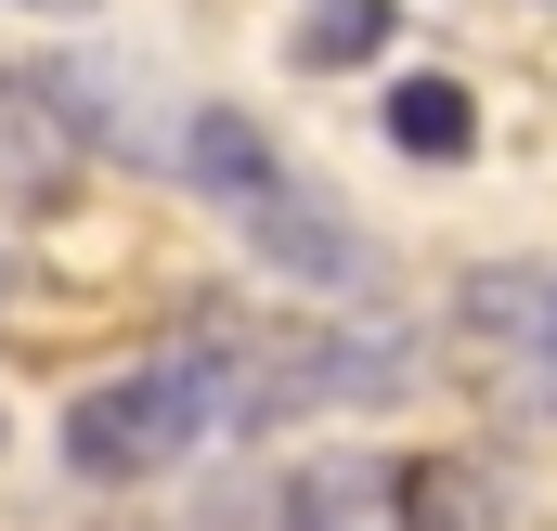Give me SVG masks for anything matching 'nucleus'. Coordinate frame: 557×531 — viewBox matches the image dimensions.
<instances>
[{
	"label": "nucleus",
	"instance_id": "obj_4",
	"mask_svg": "<svg viewBox=\"0 0 557 531\" xmlns=\"http://www.w3.org/2000/svg\"><path fill=\"white\" fill-rule=\"evenodd\" d=\"M376 39H403V0H311V13H298V39H285V52H298V65H311V78H337V65H363V52H376Z\"/></svg>",
	"mask_w": 557,
	"mask_h": 531
},
{
	"label": "nucleus",
	"instance_id": "obj_3",
	"mask_svg": "<svg viewBox=\"0 0 557 531\" xmlns=\"http://www.w3.org/2000/svg\"><path fill=\"white\" fill-rule=\"evenodd\" d=\"M234 221H247V247H260L273 272H298V285H363V272H376V260H363V234H350V221H337L298 169H285V182H260Z\"/></svg>",
	"mask_w": 557,
	"mask_h": 531
},
{
	"label": "nucleus",
	"instance_id": "obj_1",
	"mask_svg": "<svg viewBox=\"0 0 557 531\" xmlns=\"http://www.w3.org/2000/svg\"><path fill=\"white\" fill-rule=\"evenodd\" d=\"M221 428V363H208V337H182V350H156L131 376H91V390L65 402V467L78 480H169L195 441Z\"/></svg>",
	"mask_w": 557,
	"mask_h": 531
},
{
	"label": "nucleus",
	"instance_id": "obj_5",
	"mask_svg": "<svg viewBox=\"0 0 557 531\" xmlns=\"http://www.w3.org/2000/svg\"><path fill=\"white\" fill-rule=\"evenodd\" d=\"M389 143L428 156V169H454V156L480 143V104H467L454 78H403V91H389Z\"/></svg>",
	"mask_w": 557,
	"mask_h": 531
},
{
	"label": "nucleus",
	"instance_id": "obj_7",
	"mask_svg": "<svg viewBox=\"0 0 557 531\" xmlns=\"http://www.w3.org/2000/svg\"><path fill=\"white\" fill-rule=\"evenodd\" d=\"M0 13H91V0H0Z\"/></svg>",
	"mask_w": 557,
	"mask_h": 531
},
{
	"label": "nucleus",
	"instance_id": "obj_2",
	"mask_svg": "<svg viewBox=\"0 0 557 531\" xmlns=\"http://www.w3.org/2000/svg\"><path fill=\"white\" fill-rule=\"evenodd\" d=\"M389 531H545V519L493 454H403L389 467Z\"/></svg>",
	"mask_w": 557,
	"mask_h": 531
},
{
	"label": "nucleus",
	"instance_id": "obj_6",
	"mask_svg": "<svg viewBox=\"0 0 557 531\" xmlns=\"http://www.w3.org/2000/svg\"><path fill=\"white\" fill-rule=\"evenodd\" d=\"M532 363H545V390H557V272H545V311H532Z\"/></svg>",
	"mask_w": 557,
	"mask_h": 531
}]
</instances>
